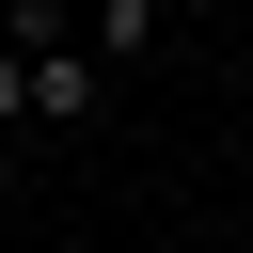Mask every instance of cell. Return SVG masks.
Listing matches in <instances>:
<instances>
[{
	"label": "cell",
	"mask_w": 253,
	"mask_h": 253,
	"mask_svg": "<svg viewBox=\"0 0 253 253\" xmlns=\"http://www.w3.org/2000/svg\"><path fill=\"white\" fill-rule=\"evenodd\" d=\"M158 32H174V0H79V63H95V79L158 63Z\"/></svg>",
	"instance_id": "cell-1"
},
{
	"label": "cell",
	"mask_w": 253,
	"mask_h": 253,
	"mask_svg": "<svg viewBox=\"0 0 253 253\" xmlns=\"http://www.w3.org/2000/svg\"><path fill=\"white\" fill-rule=\"evenodd\" d=\"M95 111H111V79H95L79 47H47V63H32V142H63V126H95Z\"/></svg>",
	"instance_id": "cell-2"
},
{
	"label": "cell",
	"mask_w": 253,
	"mask_h": 253,
	"mask_svg": "<svg viewBox=\"0 0 253 253\" xmlns=\"http://www.w3.org/2000/svg\"><path fill=\"white\" fill-rule=\"evenodd\" d=\"M0 142H32V63L0 47Z\"/></svg>",
	"instance_id": "cell-3"
}]
</instances>
